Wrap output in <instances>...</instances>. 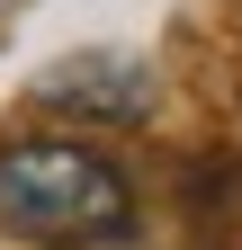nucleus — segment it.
<instances>
[{
	"label": "nucleus",
	"mask_w": 242,
	"mask_h": 250,
	"mask_svg": "<svg viewBox=\"0 0 242 250\" xmlns=\"http://www.w3.org/2000/svg\"><path fill=\"white\" fill-rule=\"evenodd\" d=\"M135 224V179L99 143L72 134H18L0 143V232L36 250H90Z\"/></svg>",
	"instance_id": "obj_1"
},
{
	"label": "nucleus",
	"mask_w": 242,
	"mask_h": 250,
	"mask_svg": "<svg viewBox=\"0 0 242 250\" xmlns=\"http://www.w3.org/2000/svg\"><path fill=\"white\" fill-rule=\"evenodd\" d=\"M36 99L45 107H81V116H99V125H144L153 72H144L135 54H81V62H63V72L36 81Z\"/></svg>",
	"instance_id": "obj_2"
}]
</instances>
